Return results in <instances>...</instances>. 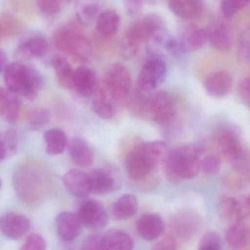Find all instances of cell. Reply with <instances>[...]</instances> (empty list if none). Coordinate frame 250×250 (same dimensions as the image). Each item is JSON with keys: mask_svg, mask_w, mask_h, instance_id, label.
I'll use <instances>...</instances> for the list:
<instances>
[{"mask_svg": "<svg viewBox=\"0 0 250 250\" xmlns=\"http://www.w3.org/2000/svg\"><path fill=\"white\" fill-rule=\"evenodd\" d=\"M168 153L163 141L146 142L134 147L125 156V171L132 181L147 179L165 161Z\"/></svg>", "mask_w": 250, "mask_h": 250, "instance_id": "6da1fadb", "label": "cell"}, {"mask_svg": "<svg viewBox=\"0 0 250 250\" xmlns=\"http://www.w3.org/2000/svg\"><path fill=\"white\" fill-rule=\"evenodd\" d=\"M134 112L147 117L159 125L170 124L176 115L175 101L165 91L145 94L137 90L131 102Z\"/></svg>", "mask_w": 250, "mask_h": 250, "instance_id": "7a4b0ae2", "label": "cell"}, {"mask_svg": "<svg viewBox=\"0 0 250 250\" xmlns=\"http://www.w3.org/2000/svg\"><path fill=\"white\" fill-rule=\"evenodd\" d=\"M201 147L185 145L168 151L165 161V172L172 181L191 179L198 175L203 157Z\"/></svg>", "mask_w": 250, "mask_h": 250, "instance_id": "3957f363", "label": "cell"}, {"mask_svg": "<svg viewBox=\"0 0 250 250\" xmlns=\"http://www.w3.org/2000/svg\"><path fill=\"white\" fill-rule=\"evenodd\" d=\"M4 81L9 91L34 100L44 84L43 76L33 65L14 62L4 70Z\"/></svg>", "mask_w": 250, "mask_h": 250, "instance_id": "277c9868", "label": "cell"}, {"mask_svg": "<svg viewBox=\"0 0 250 250\" xmlns=\"http://www.w3.org/2000/svg\"><path fill=\"white\" fill-rule=\"evenodd\" d=\"M167 28L165 20L158 14H149L136 21L127 30L120 46V53L125 59L134 58L140 46L152 36Z\"/></svg>", "mask_w": 250, "mask_h": 250, "instance_id": "5b68a950", "label": "cell"}, {"mask_svg": "<svg viewBox=\"0 0 250 250\" xmlns=\"http://www.w3.org/2000/svg\"><path fill=\"white\" fill-rule=\"evenodd\" d=\"M214 144L219 154L232 165L241 175H249V154L238 133L232 128H225L215 134Z\"/></svg>", "mask_w": 250, "mask_h": 250, "instance_id": "8992f818", "label": "cell"}, {"mask_svg": "<svg viewBox=\"0 0 250 250\" xmlns=\"http://www.w3.org/2000/svg\"><path fill=\"white\" fill-rule=\"evenodd\" d=\"M54 43L57 49L71 55L80 62H87L92 55V46L87 38L74 25L61 27L55 32Z\"/></svg>", "mask_w": 250, "mask_h": 250, "instance_id": "52a82bcc", "label": "cell"}, {"mask_svg": "<svg viewBox=\"0 0 250 250\" xmlns=\"http://www.w3.org/2000/svg\"><path fill=\"white\" fill-rule=\"evenodd\" d=\"M167 74V65L163 57L151 55L144 62L137 80V90L145 93L156 91L163 84Z\"/></svg>", "mask_w": 250, "mask_h": 250, "instance_id": "ba28073f", "label": "cell"}, {"mask_svg": "<svg viewBox=\"0 0 250 250\" xmlns=\"http://www.w3.org/2000/svg\"><path fill=\"white\" fill-rule=\"evenodd\" d=\"M104 87L113 102L125 100L131 90V77L123 64H112L105 74Z\"/></svg>", "mask_w": 250, "mask_h": 250, "instance_id": "9c48e42d", "label": "cell"}, {"mask_svg": "<svg viewBox=\"0 0 250 250\" xmlns=\"http://www.w3.org/2000/svg\"><path fill=\"white\" fill-rule=\"evenodd\" d=\"M83 226L93 230H102L108 224V214L104 206L96 200L83 202L77 213Z\"/></svg>", "mask_w": 250, "mask_h": 250, "instance_id": "30bf717a", "label": "cell"}, {"mask_svg": "<svg viewBox=\"0 0 250 250\" xmlns=\"http://www.w3.org/2000/svg\"><path fill=\"white\" fill-rule=\"evenodd\" d=\"M207 42L220 52H228L232 47V34L230 27L223 20L212 21L206 29Z\"/></svg>", "mask_w": 250, "mask_h": 250, "instance_id": "8fae6325", "label": "cell"}, {"mask_svg": "<svg viewBox=\"0 0 250 250\" xmlns=\"http://www.w3.org/2000/svg\"><path fill=\"white\" fill-rule=\"evenodd\" d=\"M30 229V222L25 215L9 212L0 218V230L8 239H20Z\"/></svg>", "mask_w": 250, "mask_h": 250, "instance_id": "7c38bea8", "label": "cell"}, {"mask_svg": "<svg viewBox=\"0 0 250 250\" xmlns=\"http://www.w3.org/2000/svg\"><path fill=\"white\" fill-rule=\"evenodd\" d=\"M55 226L58 237L65 242H71L81 234L83 225L77 213L64 211L57 216Z\"/></svg>", "mask_w": 250, "mask_h": 250, "instance_id": "4fadbf2b", "label": "cell"}, {"mask_svg": "<svg viewBox=\"0 0 250 250\" xmlns=\"http://www.w3.org/2000/svg\"><path fill=\"white\" fill-rule=\"evenodd\" d=\"M169 11L187 21L199 20L206 10L205 0H167Z\"/></svg>", "mask_w": 250, "mask_h": 250, "instance_id": "5bb4252c", "label": "cell"}, {"mask_svg": "<svg viewBox=\"0 0 250 250\" xmlns=\"http://www.w3.org/2000/svg\"><path fill=\"white\" fill-rule=\"evenodd\" d=\"M177 39L184 54L197 52L207 42L206 30L192 24L184 27Z\"/></svg>", "mask_w": 250, "mask_h": 250, "instance_id": "9a60e30c", "label": "cell"}, {"mask_svg": "<svg viewBox=\"0 0 250 250\" xmlns=\"http://www.w3.org/2000/svg\"><path fill=\"white\" fill-rule=\"evenodd\" d=\"M137 232L141 238L147 241L160 238L165 230L163 219L157 213H149L140 216L136 224Z\"/></svg>", "mask_w": 250, "mask_h": 250, "instance_id": "2e32d148", "label": "cell"}, {"mask_svg": "<svg viewBox=\"0 0 250 250\" xmlns=\"http://www.w3.org/2000/svg\"><path fill=\"white\" fill-rule=\"evenodd\" d=\"M232 83V77L229 72L217 71L210 74L205 80L203 85L209 96L219 99L228 96L230 93Z\"/></svg>", "mask_w": 250, "mask_h": 250, "instance_id": "e0dca14e", "label": "cell"}, {"mask_svg": "<svg viewBox=\"0 0 250 250\" xmlns=\"http://www.w3.org/2000/svg\"><path fill=\"white\" fill-rule=\"evenodd\" d=\"M62 181L68 192L74 197H87L91 193L89 175L80 169L68 171L64 175Z\"/></svg>", "mask_w": 250, "mask_h": 250, "instance_id": "ac0fdd59", "label": "cell"}, {"mask_svg": "<svg viewBox=\"0 0 250 250\" xmlns=\"http://www.w3.org/2000/svg\"><path fill=\"white\" fill-rule=\"evenodd\" d=\"M98 85L97 77L91 68L81 66L74 71L73 87L81 96L85 97L93 96Z\"/></svg>", "mask_w": 250, "mask_h": 250, "instance_id": "d6986e66", "label": "cell"}, {"mask_svg": "<svg viewBox=\"0 0 250 250\" xmlns=\"http://www.w3.org/2000/svg\"><path fill=\"white\" fill-rule=\"evenodd\" d=\"M91 193L104 195L116 189L117 181L109 171L105 169H93L89 174Z\"/></svg>", "mask_w": 250, "mask_h": 250, "instance_id": "ffe728a7", "label": "cell"}, {"mask_svg": "<svg viewBox=\"0 0 250 250\" xmlns=\"http://www.w3.org/2000/svg\"><path fill=\"white\" fill-rule=\"evenodd\" d=\"M68 152L73 162L82 168L91 167L94 161V153L88 143L83 138L77 137L68 144Z\"/></svg>", "mask_w": 250, "mask_h": 250, "instance_id": "44dd1931", "label": "cell"}, {"mask_svg": "<svg viewBox=\"0 0 250 250\" xmlns=\"http://www.w3.org/2000/svg\"><path fill=\"white\" fill-rule=\"evenodd\" d=\"M48 51L46 41L40 36H35L24 41L16 51L17 59L25 61L32 58H43Z\"/></svg>", "mask_w": 250, "mask_h": 250, "instance_id": "7402d4cb", "label": "cell"}, {"mask_svg": "<svg viewBox=\"0 0 250 250\" xmlns=\"http://www.w3.org/2000/svg\"><path fill=\"white\" fill-rule=\"evenodd\" d=\"M95 23L96 31L99 36L111 38L119 31L121 20L116 11L107 10L99 14Z\"/></svg>", "mask_w": 250, "mask_h": 250, "instance_id": "603a6c76", "label": "cell"}, {"mask_svg": "<svg viewBox=\"0 0 250 250\" xmlns=\"http://www.w3.org/2000/svg\"><path fill=\"white\" fill-rule=\"evenodd\" d=\"M225 238L229 247L243 250L250 243V229L244 222H232L225 231Z\"/></svg>", "mask_w": 250, "mask_h": 250, "instance_id": "cb8c5ba5", "label": "cell"}, {"mask_svg": "<svg viewBox=\"0 0 250 250\" xmlns=\"http://www.w3.org/2000/svg\"><path fill=\"white\" fill-rule=\"evenodd\" d=\"M137 209L138 201L136 196L131 194H124L112 206V218L118 221L130 219L136 214Z\"/></svg>", "mask_w": 250, "mask_h": 250, "instance_id": "d4e9b609", "label": "cell"}, {"mask_svg": "<svg viewBox=\"0 0 250 250\" xmlns=\"http://www.w3.org/2000/svg\"><path fill=\"white\" fill-rule=\"evenodd\" d=\"M94 99L93 101V111L98 116L102 119L110 120L115 116V107L113 101L108 94L106 90L102 85H98L96 91L93 93Z\"/></svg>", "mask_w": 250, "mask_h": 250, "instance_id": "484cf974", "label": "cell"}, {"mask_svg": "<svg viewBox=\"0 0 250 250\" xmlns=\"http://www.w3.org/2000/svg\"><path fill=\"white\" fill-rule=\"evenodd\" d=\"M104 250H132L134 241L129 234L118 229H112L106 231L104 235Z\"/></svg>", "mask_w": 250, "mask_h": 250, "instance_id": "4316f807", "label": "cell"}, {"mask_svg": "<svg viewBox=\"0 0 250 250\" xmlns=\"http://www.w3.org/2000/svg\"><path fill=\"white\" fill-rule=\"evenodd\" d=\"M100 14L98 0H77L76 14L79 22L84 26H90L96 21Z\"/></svg>", "mask_w": 250, "mask_h": 250, "instance_id": "83f0119b", "label": "cell"}, {"mask_svg": "<svg viewBox=\"0 0 250 250\" xmlns=\"http://www.w3.org/2000/svg\"><path fill=\"white\" fill-rule=\"evenodd\" d=\"M21 110V101L15 93L7 91L0 102V117L10 124L17 122Z\"/></svg>", "mask_w": 250, "mask_h": 250, "instance_id": "f1b7e54d", "label": "cell"}, {"mask_svg": "<svg viewBox=\"0 0 250 250\" xmlns=\"http://www.w3.org/2000/svg\"><path fill=\"white\" fill-rule=\"evenodd\" d=\"M172 222V230L184 239L191 238L198 228V219L191 213H179Z\"/></svg>", "mask_w": 250, "mask_h": 250, "instance_id": "f546056e", "label": "cell"}, {"mask_svg": "<svg viewBox=\"0 0 250 250\" xmlns=\"http://www.w3.org/2000/svg\"><path fill=\"white\" fill-rule=\"evenodd\" d=\"M43 137L46 143V153L52 156L63 153L68 145L66 134L59 128L47 130Z\"/></svg>", "mask_w": 250, "mask_h": 250, "instance_id": "4dcf8cb0", "label": "cell"}, {"mask_svg": "<svg viewBox=\"0 0 250 250\" xmlns=\"http://www.w3.org/2000/svg\"><path fill=\"white\" fill-rule=\"evenodd\" d=\"M52 65L60 85L68 90L73 88L74 71L69 62L62 55H56L52 58Z\"/></svg>", "mask_w": 250, "mask_h": 250, "instance_id": "1f68e13d", "label": "cell"}, {"mask_svg": "<svg viewBox=\"0 0 250 250\" xmlns=\"http://www.w3.org/2000/svg\"><path fill=\"white\" fill-rule=\"evenodd\" d=\"M18 139L14 131L0 133V163L17 151Z\"/></svg>", "mask_w": 250, "mask_h": 250, "instance_id": "d6a6232c", "label": "cell"}, {"mask_svg": "<svg viewBox=\"0 0 250 250\" xmlns=\"http://www.w3.org/2000/svg\"><path fill=\"white\" fill-rule=\"evenodd\" d=\"M51 113L48 109L37 108L33 109L27 115V124L30 129L39 131L49 125Z\"/></svg>", "mask_w": 250, "mask_h": 250, "instance_id": "836d02e7", "label": "cell"}, {"mask_svg": "<svg viewBox=\"0 0 250 250\" xmlns=\"http://www.w3.org/2000/svg\"><path fill=\"white\" fill-rule=\"evenodd\" d=\"M219 214L224 219L238 222V208H237L236 198L232 197H223L219 203Z\"/></svg>", "mask_w": 250, "mask_h": 250, "instance_id": "e575fe53", "label": "cell"}, {"mask_svg": "<svg viewBox=\"0 0 250 250\" xmlns=\"http://www.w3.org/2000/svg\"><path fill=\"white\" fill-rule=\"evenodd\" d=\"M0 27L2 34L7 36H17L21 30V25L17 17L11 13H4L0 18Z\"/></svg>", "mask_w": 250, "mask_h": 250, "instance_id": "d590c367", "label": "cell"}, {"mask_svg": "<svg viewBox=\"0 0 250 250\" xmlns=\"http://www.w3.org/2000/svg\"><path fill=\"white\" fill-rule=\"evenodd\" d=\"M250 3V0H222L221 11L227 20L232 18Z\"/></svg>", "mask_w": 250, "mask_h": 250, "instance_id": "8d00e7d4", "label": "cell"}, {"mask_svg": "<svg viewBox=\"0 0 250 250\" xmlns=\"http://www.w3.org/2000/svg\"><path fill=\"white\" fill-rule=\"evenodd\" d=\"M221 165L219 155L210 153L202 159L200 169L207 176H214L220 170Z\"/></svg>", "mask_w": 250, "mask_h": 250, "instance_id": "74e56055", "label": "cell"}, {"mask_svg": "<svg viewBox=\"0 0 250 250\" xmlns=\"http://www.w3.org/2000/svg\"><path fill=\"white\" fill-rule=\"evenodd\" d=\"M200 250H219L222 248L220 235L214 231L206 232L199 243Z\"/></svg>", "mask_w": 250, "mask_h": 250, "instance_id": "f35d334b", "label": "cell"}, {"mask_svg": "<svg viewBox=\"0 0 250 250\" xmlns=\"http://www.w3.org/2000/svg\"><path fill=\"white\" fill-rule=\"evenodd\" d=\"M237 53L240 61L244 63L249 64L250 62V33L249 30H246L243 33L238 41Z\"/></svg>", "mask_w": 250, "mask_h": 250, "instance_id": "ab89813d", "label": "cell"}, {"mask_svg": "<svg viewBox=\"0 0 250 250\" xmlns=\"http://www.w3.org/2000/svg\"><path fill=\"white\" fill-rule=\"evenodd\" d=\"M62 0H36L41 12L46 16H54L59 13Z\"/></svg>", "mask_w": 250, "mask_h": 250, "instance_id": "60d3db41", "label": "cell"}, {"mask_svg": "<svg viewBox=\"0 0 250 250\" xmlns=\"http://www.w3.org/2000/svg\"><path fill=\"white\" fill-rule=\"evenodd\" d=\"M46 243L43 236L39 234L30 235L21 247L22 250H44Z\"/></svg>", "mask_w": 250, "mask_h": 250, "instance_id": "b9f144b4", "label": "cell"}, {"mask_svg": "<svg viewBox=\"0 0 250 250\" xmlns=\"http://www.w3.org/2000/svg\"><path fill=\"white\" fill-rule=\"evenodd\" d=\"M236 200L238 222H244L250 215V198L244 195L237 197Z\"/></svg>", "mask_w": 250, "mask_h": 250, "instance_id": "7bdbcfd3", "label": "cell"}, {"mask_svg": "<svg viewBox=\"0 0 250 250\" xmlns=\"http://www.w3.org/2000/svg\"><path fill=\"white\" fill-rule=\"evenodd\" d=\"M82 249L84 250H104L102 235H92L83 241Z\"/></svg>", "mask_w": 250, "mask_h": 250, "instance_id": "ee69618b", "label": "cell"}, {"mask_svg": "<svg viewBox=\"0 0 250 250\" xmlns=\"http://www.w3.org/2000/svg\"><path fill=\"white\" fill-rule=\"evenodd\" d=\"M146 0H123L124 9L129 16L137 15L143 9Z\"/></svg>", "mask_w": 250, "mask_h": 250, "instance_id": "f6af8a7d", "label": "cell"}, {"mask_svg": "<svg viewBox=\"0 0 250 250\" xmlns=\"http://www.w3.org/2000/svg\"><path fill=\"white\" fill-rule=\"evenodd\" d=\"M238 93L241 100L246 104H250V77H247L243 79L238 86Z\"/></svg>", "mask_w": 250, "mask_h": 250, "instance_id": "bcb514c9", "label": "cell"}, {"mask_svg": "<svg viewBox=\"0 0 250 250\" xmlns=\"http://www.w3.org/2000/svg\"><path fill=\"white\" fill-rule=\"evenodd\" d=\"M153 249L154 250H177L178 249V243L173 237L171 235H166L155 244Z\"/></svg>", "mask_w": 250, "mask_h": 250, "instance_id": "7dc6e473", "label": "cell"}, {"mask_svg": "<svg viewBox=\"0 0 250 250\" xmlns=\"http://www.w3.org/2000/svg\"><path fill=\"white\" fill-rule=\"evenodd\" d=\"M8 58L3 51L0 50V73L3 71L6 68Z\"/></svg>", "mask_w": 250, "mask_h": 250, "instance_id": "c3c4849f", "label": "cell"}, {"mask_svg": "<svg viewBox=\"0 0 250 250\" xmlns=\"http://www.w3.org/2000/svg\"><path fill=\"white\" fill-rule=\"evenodd\" d=\"M7 90H4L2 87H0V102L3 99L4 96L6 94Z\"/></svg>", "mask_w": 250, "mask_h": 250, "instance_id": "681fc988", "label": "cell"}, {"mask_svg": "<svg viewBox=\"0 0 250 250\" xmlns=\"http://www.w3.org/2000/svg\"><path fill=\"white\" fill-rule=\"evenodd\" d=\"M2 30H1V27H0V39H1V37H2Z\"/></svg>", "mask_w": 250, "mask_h": 250, "instance_id": "f907efd6", "label": "cell"}, {"mask_svg": "<svg viewBox=\"0 0 250 250\" xmlns=\"http://www.w3.org/2000/svg\"><path fill=\"white\" fill-rule=\"evenodd\" d=\"M1 186H2V182L0 181V188H1Z\"/></svg>", "mask_w": 250, "mask_h": 250, "instance_id": "816d5d0a", "label": "cell"}, {"mask_svg": "<svg viewBox=\"0 0 250 250\" xmlns=\"http://www.w3.org/2000/svg\"><path fill=\"white\" fill-rule=\"evenodd\" d=\"M62 1H65V0H62ZM68 1H70V0H68Z\"/></svg>", "mask_w": 250, "mask_h": 250, "instance_id": "f5cc1de1", "label": "cell"}, {"mask_svg": "<svg viewBox=\"0 0 250 250\" xmlns=\"http://www.w3.org/2000/svg\"><path fill=\"white\" fill-rule=\"evenodd\" d=\"M146 1H147V0H146Z\"/></svg>", "mask_w": 250, "mask_h": 250, "instance_id": "db71d44e", "label": "cell"}]
</instances>
